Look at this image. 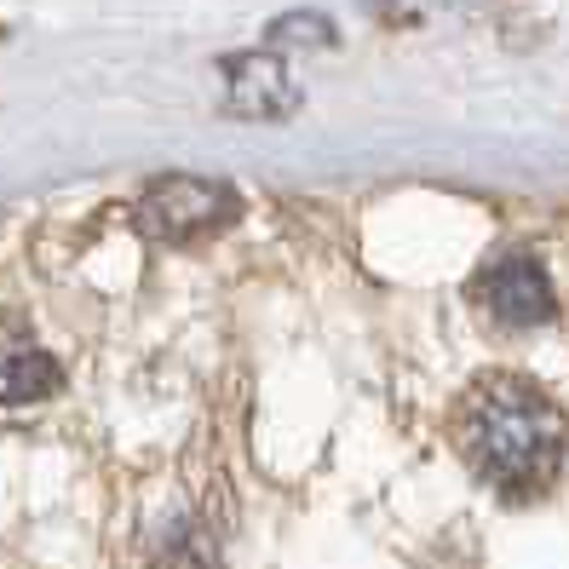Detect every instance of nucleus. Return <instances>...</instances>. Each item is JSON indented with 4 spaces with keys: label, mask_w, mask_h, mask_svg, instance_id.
I'll list each match as a JSON object with an SVG mask.
<instances>
[{
    "label": "nucleus",
    "mask_w": 569,
    "mask_h": 569,
    "mask_svg": "<svg viewBox=\"0 0 569 569\" xmlns=\"http://www.w3.org/2000/svg\"><path fill=\"white\" fill-rule=\"evenodd\" d=\"M460 455L466 466L507 500L547 495L563 460V415L558 403L512 375L478 380L460 403Z\"/></svg>",
    "instance_id": "obj_1"
},
{
    "label": "nucleus",
    "mask_w": 569,
    "mask_h": 569,
    "mask_svg": "<svg viewBox=\"0 0 569 569\" xmlns=\"http://www.w3.org/2000/svg\"><path fill=\"white\" fill-rule=\"evenodd\" d=\"M230 219H237V190L213 184V179H190V173L156 179L139 196V208H132V230H139L144 242H161V248L202 242Z\"/></svg>",
    "instance_id": "obj_2"
},
{
    "label": "nucleus",
    "mask_w": 569,
    "mask_h": 569,
    "mask_svg": "<svg viewBox=\"0 0 569 569\" xmlns=\"http://www.w3.org/2000/svg\"><path fill=\"white\" fill-rule=\"evenodd\" d=\"M472 293H478V306H483L500 328H535V322H547V317L558 311V299H552V282H547V271H541V259L523 253V248L495 253L483 271H478Z\"/></svg>",
    "instance_id": "obj_3"
},
{
    "label": "nucleus",
    "mask_w": 569,
    "mask_h": 569,
    "mask_svg": "<svg viewBox=\"0 0 569 569\" xmlns=\"http://www.w3.org/2000/svg\"><path fill=\"white\" fill-rule=\"evenodd\" d=\"M224 81H230V110L237 116H293L299 110V87L288 81V70L264 52H242V58H224Z\"/></svg>",
    "instance_id": "obj_4"
},
{
    "label": "nucleus",
    "mask_w": 569,
    "mask_h": 569,
    "mask_svg": "<svg viewBox=\"0 0 569 569\" xmlns=\"http://www.w3.org/2000/svg\"><path fill=\"white\" fill-rule=\"evenodd\" d=\"M58 391V362L36 346H0V403H36Z\"/></svg>",
    "instance_id": "obj_5"
}]
</instances>
